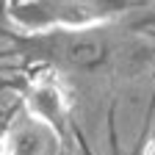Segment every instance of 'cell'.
Listing matches in <instances>:
<instances>
[{
    "label": "cell",
    "instance_id": "1",
    "mask_svg": "<svg viewBox=\"0 0 155 155\" xmlns=\"http://www.w3.org/2000/svg\"><path fill=\"white\" fill-rule=\"evenodd\" d=\"M127 0H19L8 8L11 19L28 33L100 28L119 14Z\"/></svg>",
    "mask_w": 155,
    "mask_h": 155
},
{
    "label": "cell",
    "instance_id": "2",
    "mask_svg": "<svg viewBox=\"0 0 155 155\" xmlns=\"http://www.w3.org/2000/svg\"><path fill=\"white\" fill-rule=\"evenodd\" d=\"M39 42L45 45V55L67 67H91L105 58V39L100 28L86 31H50L39 33Z\"/></svg>",
    "mask_w": 155,
    "mask_h": 155
},
{
    "label": "cell",
    "instance_id": "3",
    "mask_svg": "<svg viewBox=\"0 0 155 155\" xmlns=\"http://www.w3.org/2000/svg\"><path fill=\"white\" fill-rule=\"evenodd\" d=\"M6 155H61V133L39 116L22 111L3 136Z\"/></svg>",
    "mask_w": 155,
    "mask_h": 155
},
{
    "label": "cell",
    "instance_id": "4",
    "mask_svg": "<svg viewBox=\"0 0 155 155\" xmlns=\"http://www.w3.org/2000/svg\"><path fill=\"white\" fill-rule=\"evenodd\" d=\"M67 97L61 91L53 78H36L28 89V97H25V111L39 116L42 122L53 125L58 133L64 127V119H67Z\"/></svg>",
    "mask_w": 155,
    "mask_h": 155
},
{
    "label": "cell",
    "instance_id": "5",
    "mask_svg": "<svg viewBox=\"0 0 155 155\" xmlns=\"http://www.w3.org/2000/svg\"><path fill=\"white\" fill-rule=\"evenodd\" d=\"M147 155H155V141L150 144V150H147Z\"/></svg>",
    "mask_w": 155,
    "mask_h": 155
},
{
    "label": "cell",
    "instance_id": "6",
    "mask_svg": "<svg viewBox=\"0 0 155 155\" xmlns=\"http://www.w3.org/2000/svg\"><path fill=\"white\" fill-rule=\"evenodd\" d=\"M0 155H6V152H3V147H0Z\"/></svg>",
    "mask_w": 155,
    "mask_h": 155
},
{
    "label": "cell",
    "instance_id": "7",
    "mask_svg": "<svg viewBox=\"0 0 155 155\" xmlns=\"http://www.w3.org/2000/svg\"><path fill=\"white\" fill-rule=\"evenodd\" d=\"M0 6H3V0H0Z\"/></svg>",
    "mask_w": 155,
    "mask_h": 155
}]
</instances>
